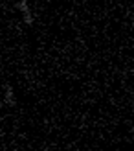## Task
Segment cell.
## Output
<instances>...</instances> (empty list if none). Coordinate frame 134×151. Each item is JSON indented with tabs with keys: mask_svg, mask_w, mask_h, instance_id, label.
<instances>
[{
	"mask_svg": "<svg viewBox=\"0 0 134 151\" xmlns=\"http://www.w3.org/2000/svg\"><path fill=\"white\" fill-rule=\"evenodd\" d=\"M15 7L22 13V20H24V24L26 26H31L33 24V13H31V9H29V4L26 2V0H22V2H17L15 4Z\"/></svg>",
	"mask_w": 134,
	"mask_h": 151,
	"instance_id": "6da1fadb",
	"label": "cell"
},
{
	"mask_svg": "<svg viewBox=\"0 0 134 151\" xmlns=\"http://www.w3.org/2000/svg\"><path fill=\"white\" fill-rule=\"evenodd\" d=\"M4 101L9 107H15L17 105V98H15V90L11 85H6V92H4Z\"/></svg>",
	"mask_w": 134,
	"mask_h": 151,
	"instance_id": "7a4b0ae2",
	"label": "cell"
}]
</instances>
